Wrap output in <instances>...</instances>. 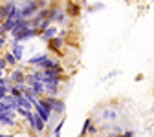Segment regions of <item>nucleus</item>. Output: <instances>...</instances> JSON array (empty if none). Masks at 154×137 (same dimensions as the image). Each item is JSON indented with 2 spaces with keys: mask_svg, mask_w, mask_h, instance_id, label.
<instances>
[{
  "mask_svg": "<svg viewBox=\"0 0 154 137\" xmlns=\"http://www.w3.org/2000/svg\"><path fill=\"white\" fill-rule=\"evenodd\" d=\"M4 58H6V62H8V64H11V66H15V64H17V58H15V55H13V53H6V57H4Z\"/></svg>",
  "mask_w": 154,
  "mask_h": 137,
  "instance_id": "ddd939ff",
  "label": "nucleus"
},
{
  "mask_svg": "<svg viewBox=\"0 0 154 137\" xmlns=\"http://www.w3.org/2000/svg\"><path fill=\"white\" fill-rule=\"evenodd\" d=\"M29 28H31V22H29V20H24V18H22V20H17V24H15V28H13L11 35H13V37H17L18 33H22L24 29H29Z\"/></svg>",
  "mask_w": 154,
  "mask_h": 137,
  "instance_id": "20e7f679",
  "label": "nucleus"
},
{
  "mask_svg": "<svg viewBox=\"0 0 154 137\" xmlns=\"http://www.w3.org/2000/svg\"><path fill=\"white\" fill-rule=\"evenodd\" d=\"M11 84H15V86H18V84H24V81H26V75L20 71V70H13V73H11Z\"/></svg>",
  "mask_w": 154,
  "mask_h": 137,
  "instance_id": "39448f33",
  "label": "nucleus"
},
{
  "mask_svg": "<svg viewBox=\"0 0 154 137\" xmlns=\"http://www.w3.org/2000/svg\"><path fill=\"white\" fill-rule=\"evenodd\" d=\"M38 6H42V2H28V4H24V7H20V18H24V20H26V16L29 18L35 11H38Z\"/></svg>",
  "mask_w": 154,
  "mask_h": 137,
  "instance_id": "f257e3e1",
  "label": "nucleus"
},
{
  "mask_svg": "<svg viewBox=\"0 0 154 137\" xmlns=\"http://www.w3.org/2000/svg\"><path fill=\"white\" fill-rule=\"evenodd\" d=\"M50 22H51L50 18H46V20H42V22H41V26H38V31H41V33H44L46 29H50Z\"/></svg>",
  "mask_w": 154,
  "mask_h": 137,
  "instance_id": "f8f14e48",
  "label": "nucleus"
},
{
  "mask_svg": "<svg viewBox=\"0 0 154 137\" xmlns=\"http://www.w3.org/2000/svg\"><path fill=\"white\" fill-rule=\"evenodd\" d=\"M57 86H59V84H46V91L53 95V93L57 91Z\"/></svg>",
  "mask_w": 154,
  "mask_h": 137,
  "instance_id": "2eb2a0df",
  "label": "nucleus"
},
{
  "mask_svg": "<svg viewBox=\"0 0 154 137\" xmlns=\"http://www.w3.org/2000/svg\"><path fill=\"white\" fill-rule=\"evenodd\" d=\"M0 79H4V77H2V70H0Z\"/></svg>",
  "mask_w": 154,
  "mask_h": 137,
  "instance_id": "5701e85b",
  "label": "nucleus"
},
{
  "mask_svg": "<svg viewBox=\"0 0 154 137\" xmlns=\"http://www.w3.org/2000/svg\"><path fill=\"white\" fill-rule=\"evenodd\" d=\"M121 137H134V132H125Z\"/></svg>",
  "mask_w": 154,
  "mask_h": 137,
  "instance_id": "6ab92c4d",
  "label": "nucleus"
},
{
  "mask_svg": "<svg viewBox=\"0 0 154 137\" xmlns=\"http://www.w3.org/2000/svg\"><path fill=\"white\" fill-rule=\"evenodd\" d=\"M8 84V79H0V86H6Z\"/></svg>",
  "mask_w": 154,
  "mask_h": 137,
  "instance_id": "aec40b11",
  "label": "nucleus"
},
{
  "mask_svg": "<svg viewBox=\"0 0 154 137\" xmlns=\"http://www.w3.org/2000/svg\"><path fill=\"white\" fill-rule=\"evenodd\" d=\"M90 126H92V121L86 119V121H85V126H83V130H81V133H85L86 130H90Z\"/></svg>",
  "mask_w": 154,
  "mask_h": 137,
  "instance_id": "f3484780",
  "label": "nucleus"
},
{
  "mask_svg": "<svg viewBox=\"0 0 154 137\" xmlns=\"http://www.w3.org/2000/svg\"><path fill=\"white\" fill-rule=\"evenodd\" d=\"M8 66V62H6V58H0V70H4Z\"/></svg>",
  "mask_w": 154,
  "mask_h": 137,
  "instance_id": "a211bd4d",
  "label": "nucleus"
},
{
  "mask_svg": "<svg viewBox=\"0 0 154 137\" xmlns=\"http://www.w3.org/2000/svg\"><path fill=\"white\" fill-rule=\"evenodd\" d=\"M17 106H18V108H24V110H28V112H31L33 103L28 99V97H24V93H22V97H18V99H17Z\"/></svg>",
  "mask_w": 154,
  "mask_h": 137,
  "instance_id": "423d86ee",
  "label": "nucleus"
},
{
  "mask_svg": "<svg viewBox=\"0 0 154 137\" xmlns=\"http://www.w3.org/2000/svg\"><path fill=\"white\" fill-rule=\"evenodd\" d=\"M0 137H13V135H8V133H2V132H0Z\"/></svg>",
  "mask_w": 154,
  "mask_h": 137,
  "instance_id": "4be33fe9",
  "label": "nucleus"
},
{
  "mask_svg": "<svg viewBox=\"0 0 154 137\" xmlns=\"http://www.w3.org/2000/svg\"><path fill=\"white\" fill-rule=\"evenodd\" d=\"M8 97V86H0V101H4Z\"/></svg>",
  "mask_w": 154,
  "mask_h": 137,
  "instance_id": "4468645a",
  "label": "nucleus"
},
{
  "mask_svg": "<svg viewBox=\"0 0 154 137\" xmlns=\"http://www.w3.org/2000/svg\"><path fill=\"white\" fill-rule=\"evenodd\" d=\"M29 88H31V91H33L35 95H41V93H44V91H46V86H44V84H42L41 81H37V82H33V84H31Z\"/></svg>",
  "mask_w": 154,
  "mask_h": 137,
  "instance_id": "6e6552de",
  "label": "nucleus"
},
{
  "mask_svg": "<svg viewBox=\"0 0 154 137\" xmlns=\"http://www.w3.org/2000/svg\"><path fill=\"white\" fill-rule=\"evenodd\" d=\"M11 53L15 55L17 61H20V58H22V46H20V42H15V40H13V49H11Z\"/></svg>",
  "mask_w": 154,
  "mask_h": 137,
  "instance_id": "1a4fd4ad",
  "label": "nucleus"
},
{
  "mask_svg": "<svg viewBox=\"0 0 154 137\" xmlns=\"http://www.w3.org/2000/svg\"><path fill=\"white\" fill-rule=\"evenodd\" d=\"M55 35H57V28H50V29H46L44 33H42V40H51V38H55Z\"/></svg>",
  "mask_w": 154,
  "mask_h": 137,
  "instance_id": "9d476101",
  "label": "nucleus"
},
{
  "mask_svg": "<svg viewBox=\"0 0 154 137\" xmlns=\"http://www.w3.org/2000/svg\"><path fill=\"white\" fill-rule=\"evenodd\" d=\"M35 35H37V29L29 28V29H24L22 33H18L17 37H13V40H15V42H24V40H29V38H33Z\"/></svg>",
  "mask_w": 154,
  "mask_h": 137,
  "instance_id": "7ed1b4c3",
  "label": "nucleus"
},
{
  "mask_svg": "<svg viewBox=\"0 0 154 137\" xmlns=\"http://www.w3.org/2000/svg\"><path fill=\"white\" fill-rule=\"evenodd\" d=\"M17 113H20L22 117H26V119H28V115H29L31 112H28V110H24V108H17Z\"/></svg>",
  "mask_w": 154,
  "mask_h": 137,
  "instance_id": "dca6fc26",
  "label": "nucleus"
},
{
  "mask_svg": "<svg viewBox=\"0 0 154 137\" xmlns=\"http://www.w3.org/2000/svg\"><path fill=\"white\" fill-rule=\"evenodd\" d=\"M44 124H46V123L41 119V117H38L37 113H33V124H31V128H33L37 133H41V132L44 130Z\"/></svg>",
  "mask_w": 154,
  "mask_h": 137,
  "instance_id": "0eeeda50",
  "label": "nucleus"
},
{
  "mask_svg": "<svg viewBox=\"0 0 154 137\" xmlns=\"http://www.w3.org/2000/svg\"><path fill=\"white\" fill-rule=\"evenodd\" d=\"M4 42H6V40H4V35H0V48L4 46Z\"/></svg>",
  "mask_w": 154,
  "mask_h": 137,
  "instance_id": "412c9836",
  "label": "nucleus"
},
{
  "mask_svg": "<svg viewBox=\"0 0 154 137\" xmlns=\"http://www.w3.org/2000/svg\"><path fill=\"white\" fill-rule=\"evenodd\" d=\"M61 46H63V38L61 37H55V38L50 40V48H53V49H59Z\"/></svg>",
  "mask_w": 154,
  "mask_h": 137,
  "instance_id": "9b49d317",
  "label": "nucleus"
},
{
  "mask_svg": "<svg viewBox=\"0 0 154 137\" xmlns=\"http://www.w3.org/2000/svg\"><path fill=\"white\" fill-rule=\"evenodd\" d=\"M46 103H48V106H50V110L51 112H57V113H64V103L63 101H57V99H53V97H50V99H46Z\"/></svg>",
  "mask_w": 154,
  "mask_h": 137,
  "instance_id": "f03ea898",
  "label": "nucleus"
}]
</instances>
